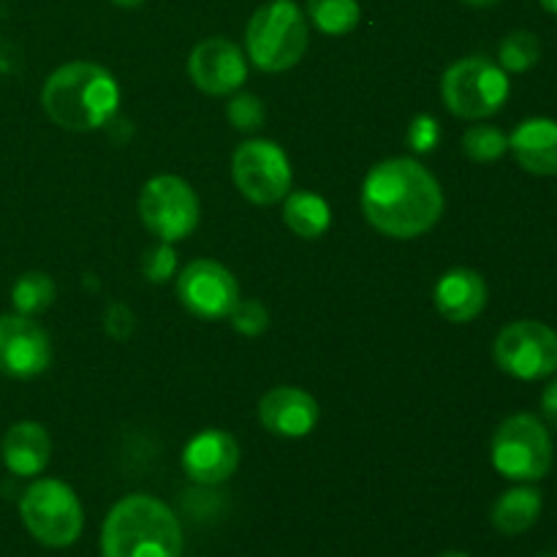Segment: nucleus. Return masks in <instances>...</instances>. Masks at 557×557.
<instances>
[{
    "mask_svg": "<svg viewBox=\"0 0 557 557\" xmlns=\"http://www.w3.org/2000/svg\"><path fill=\"white\" fill-rule=\"evenodd\" d=\"M362 212L386 237H422L444 215V190L419 161L389 158L375 163L364 177Z\"/></svg>",
    "mask_w": 557,
    "mask_h": 557,
    "instance_id": "f257e3e1",
    "label": "nucleus"
},
{
    "mask_svg": "<svg viewBox=\"0 0 557 557\" xmlns=\"http://www.w3.org/2000/svg\"><path fill=\"white\" fill-rule=\"evenodd\" d=\"M41 103L49 120L60 128L96 131L117 112L120 87L103 65L76 60L49 74L44 82Z\"/></svg>",
    "mask_w": 557,
    "mask_h": 557,
    "instance_id": "f03ea898",
    "label": "nucleus"
},
{
    "mask_svg": "<svg viewBox=\"0 0 557 557\" xmlns=\"http://www.w3.org/2000/svg\"><path fill=\"white\" fill-rule=\"evenodd\" d=\"M183 528L177 515L152 495L117 500L101 528V557H180Z\"/></svg>",
    "mask_w": 557,
    "mask_h": 557,
    "instance_id": "7ed1b4c3",
    "label": "nucleus"
},
{
    "mask_svg": "<svg viewBox=\"0 0 557 557\" xmlns=\"http://www.w3.org/2000/svg\"><path fill=\"white\" fill-rule=\"evenodd\" d=\"M308 20L294 0H272L253 11L245 30V47L256 69L267 74L288 71L308 49Z\"/></svg>",
    "mask_w": 557,
    "mask_h": 557,
    "instance_id": "20e7f679",
    "label": "nucleus"
},
{
    "mask_svg": "<svg viewBox=\"0 0 557 557\" xmlns=\"http://www.w3.org/2000/svg\"><path fill=\"white\" fill-rule=\"evenodd\" d=\"M27 533L44 547H71L82 536L85 511L74 490L60 479H38L20 500Z\"/></svg>",
    "mask_w": 557,
    "mask_h": 557,
    "instance_id": "39448f33",
    "label": "nucleus"
},
{
    "mask_svg": "<svg viewBox=\"0 0 557 557\" xmlns=\"http://www.w3.org/2000/svg\"><path fill=\"white\" fill-rule=\"evenodd\" d=\"M509 76L490 58L473 54L462 58L446 69L441 82V96L451 114L462 120H484L500 112L509 101Z\"/></svg>",
    "mask_w": 557,
    "mask_h": 557,
    "instance_id": "423d86ee",
    "label": "nucleus"
},
{
    "mask_svg": "<svg viewBox=\"0 0 557 557\" xmlns=\"http://www.w3.org/2000/svg\"><path fill=\"white\" fill-rule=\"evenodd\" d=\"M553 438L547 424L533 413L504 419L493 435V466L511 482H539L553 468Z\"/></svg>",
    "mask_w": 557,
    "mask_h": 557,
    "instance_id": "0eeeda50",
    "label": "nucleus"
},
{
    "mask_svg": "<svg viewBox=\"0 0 557 557\" xmlns=\"http://www.w3.org/2000/svg\"><path fill=\"white\" fill-rule=\"evenodd\" d=\"M493 357L511 379H549L557 373V332L542 321H511L495 337Z\"/></svg>",
    "mask_w": 557,
    "mask_h": 557,
    "instance_id": "6e6552de",
    "label": "nucleus"
},
{
    "mask_svg": "<svg viewBox=\"0 0 557 557\" xmlns=\"http://www.w3.org/2000/svg\"><path fill=\"white\" fill-rule=\"evenodd\" d=\"M139 218L161 243H180L199 226V199L183 177L158 174L141 188Z\"/></svg>",
    "mask_w": 557,
    "mask_h": 557,
    "instance_id": "1a4fd4ad",
    "label": "nucleus"
},
{
    "mask_svg": "<svg viewBox=\"0 0 557 557\" xmlns=\"http://www.w3.org/2000/svg\"><path fill=\"white\" fill-rule=\"evenodd\" d=\"M232 177L245 199L270 207L292 190V163L275 141L248 139L234 152Z\"/></svg>",
    "mask_w": 557,
    "mask_h": 557,
    "instance_id": "9d476101",
    "label": "nucleus"
},
{
    "mask_svg": "<svg viewBox=\"0 0 557 557\" xmlns=\"http://www.w3.org/2000/svg\"><path fill=\"white\" fill-rule=\"evenodd\" d=\"M177 297L190 315L201 321L228 319L239 302L237 277L212 259L190 261L177 277Z\"/></svg>",
    "mask_w": 557,
    "mask_h": 557,
    "instance_id": "9b49d317",
    "label": "nucleus"
},
{
    "mask_svg": "<svg viewBox=\"0 0 557 557\" xmlns=\"http://www.w3.org/2000/svg\"><path fill=\"white\" fill-rule=\"evenodd\" d=\"M52 364V341L30 315H0V373L36 379Z\"/></svg>",
    "mask_w": 557,
    "mask_h": 557,
    "instance_id": "f8f14e48",
    "label": "nucleus"
},
{
    "mask_svg": "<svg viewBox=\"0 0 557 557\" xmlns=\"http://www.w3.org/2000/svg\"><path fill=\"white\" fill-rule=\"evenodd\" d=\"M188 74L207 96H228L248 79V63L243 49L228 38L215 36L196 44L188 58Z\"/></svg>",
    "mask_w": 557,
    "mask_h": 557,
    "instance_id": "ddd939ff",
    "label": "nucleus"
},
{
    "mask_svg": "<svg viewBox=\"0 0 557 557\" xmlns=\"http://www.w3.org/2000/svg\"><path fill=\"white\" fill-rule=\"evenodd\" d=\"M239 466V444L226 430H201L185 444L183 471L190 482L215 487L234 476Z\"/></svg>",
    "mask_w": 557,
    "mask_h": 557,
    "instance_id": "4468645a",
    "label": "nucleus"
},
{
    "mask_svg": "<svg viewBox=\"0 0 557 557\" xmlns=\"http://www.w3.org/2000/svg\"><path fill=\"white\" fill-rule=\"evenodd\" d=\"M259 419L272 435L305 438L319 424L321 408L315 397L299 386H275L261 397Z\"/></svg>",
    "mask_w": 557,
    "mask_h": 557,
    "instance_id": "2eb2a0df",
    "label": "nucleus"
},
{
    "mask_svg": "<svg viewBox=\"0 0 557 557\" xmlns=\"http://www.w3.org/2000/svg\"><path fill=\"white\" fill-rule=\"evenodd\" d=\"M435 308L451 324H468L476 319L487 305V283L476 270L457 267L441 275L435 283Z\"/></svg>",
    "mask_w": 557,
    "mask_h": 557,
    "instance_id": "dca6fc26",
    "label": "nucleus"
},
{
    "mask_svg": "<svg viewBox=\"0 0 557 557\" xmlns=\"http://www.w3.org/2000/svg\"><path fill=\"white\" fill-rule=\"evenodd\" d=\"M509 150L528 174L555 177L557 174V120L531 117L509 136Z\"/></svg>",
    "mask_w": 557,
    "mask_h": 557,
    "instance_id": "f3484780",
    "label": "nucleus"
},
{
    "mask_svg": "<svg viewBox=\"0 0 557 557\" xmlns=\"http://www.w3.org/2000/svg\"><path fill=\"white\" fill-rule=\"evenodd\" d=\"M52 455L49 433L38 422H20L5 433L3 462L14 476H38Z\"/></svg>",
    "mask_w": 557,
    "mask_h": 557,
    "instance_id": "a211bd4d",
    "label": "nucleus"
},
{
    "mask_svg": "<svg viewBox=\"0 0 557 557\" xmlns=\"http://www.w3.org/2000/svg\"><path fill=\"white\" fill-rule=\"evenodd\" d=\"M542 506V493L531 484H522V487L509 490V493L495 500L490 520H493L495 531L504 533V536H520V533L531 531L536 525Z\"/></svg>",
    "mask_w": 557,
    "mask_h": 557,
    "instance_id": "6ab92c4d",
    "label": "nucleus"
},
{
    "mask_svg": "<svg viewBox=\"0 0 557 557\" xmlns=\"http://www.w3.org/2000/svg\"><path fill=\"white\" fill-rule=\"evenodd\" d=\"M283 218H286V226L302 239L324 237L332 223L330 205L319 194H310V190L288 194L286 205H283Z\"/></svg>",
    "mask_w": 557,
    "mask_h": 557,
    "instance_id": "aec40b11",
    "label": "nucleus"
},
{
    "mask_svg": "<svg viewBox=\"0 0 557 557\" xmlns=\"http://www.w3.org/2000/svg\"><path fill=\"white\" fill-rule=\"evenodd\" d=\"M310 22L326 36H346L362 20L357 0H308Z\"/></svg>",
    "mask_w": 557,
    "mask_h": 557,
    "instance_id": "412c9836",
    "label": "nucleus"
},
{
    "mask_svg": "<svg viewBox=\"0 0 557 557\" xmlns=\"http://www.w3.org/2000/svg\"><path fill=\"white\" fill-rule=\"evenodd\" d=\"M54 281L47 272H25L22 277H16L14 288H11V305H14L16 313L22 315H38L54 302Z\"/></svg>",
    "mask_w": 557,
    "mask_h": 557,
    "instance_id": "4be33fe9",
    "label": "nucleus"
},
{
    "mask_svg": "<svg viewBox=\"0 0 557 557\" xmlns=\"http://www.w3.org/2000/svg\"><path fill=\"white\" fill-rule=\"evenodd\" d=\"M542 58V41L531 30H515L500 41L498 65L511 74H525Z\"/></svg>",
    "mask_w": 557,
    "mask_h": 557,
    "instance_id": "5701e85b",
    "label": "nucleus"
},
{
    "mask_svg": "<svg viewBox=\"0 0 557 557\" xmlns=\"http://www.w3.org/2000/svg\"><path fill=\"white\" fill-rule=\"evenodd\" d=\"M462 150L476 163L498 161L509 150V136L495 125H471L462 136Z\"/></svg>",
    "mask_w": 557,
    "mask_h": 557,
    "instance_id": "b1692460",
    "label": "nucleus"
},
{
    "mask_svg": "<svg viewBox=\"0 0 557 557\" xmlns=\"http://www.w3.org/2000/svg\"><path fill=\"white\" fill-rule=\"evenodd\" d=\"M228 321H232L239 335L256 337L270 326V313H267L259 299H239L232 313H228Z\"/></svg>",
    "mask_w": 557,
    "mask_h": 557,
    "instance_id": "393cba45",
    "label": "nucleus"
},
{
    "mask_svg": "<svg viewBox=\"0 0 557 557\" xmlns=\"http://www.w3.org/2000/svg\"><path fill=\"white\" fill-rule=\"evenodd\" d=\"M226 114H228V123H232L237 131H259L267 120L264 103H261L256 96L232 98Z\"/></svg>",
    "mask_w": 557,
    "mask_h": 557,
    "instance_id": "a878e982",
    "label": "nucleus"
},
{
    "mask_svg": "<svg viewBox=\"0 0 557 557\" xmlns=\"http://www.w3.org/2000/svg\"><path fill=\"white\" fill-rule=\"evenodd\" d=\"M174 270H177V253H174L172 243H158L141 259V272L150 283H166Z\"/></svg>",
    "mask_w": 557,
    "mask_h": 557,
    "instance_id": "bb28decb",
    "label": "nucleus"
},
{
    "mask_svg": "<svg viewBox=\"0 0 557 557\" xmlns=\"http://www.w3.org/2000/svg\"><path fill=\"white\" fill-rule=\"evenodd\" d=\"M438 139H441L438 123H435L430 114H419V117L413 120L411 128H408V145H411L417 152L435 150Z\"/></svg>",
    "mask_w": 557,
    "mask_h": 557,
    "instance_id": "cd10ccee",
    "label": "nucleus"
},
{
    "mask_svg": "<svg viewBox=\"0 0 557 557\" xmlns=\"http://www.w3.org/2000/svg\"><path fill=\"white\" fill-rule=\"evenodd\" d=\"M103 330H107L109 337H114V341H125V337L134 332V313H131L128 305L114 302L112 308H109L107 321H103Z\"/></svg>",
    "mask_w": 557,
    "mask_h": 557,
    "instance_id": "c85d7f7f",
    "label": "nucleus"
},
{
    "mask_svg": "<svg viewBox=\"0 0 557 557\" xmlns=\"http://www.w3.org/2000/svg\"><path fill=\"white\" fill-rule=\"evenodd\" d=\"M542 417L549 428L557 430V379L547 384V389L542 392Z\"/></svg>",
    "mask_w": 557,
    "mask_h": 557,
    "instance_id": "c756f323",
    "label": "nucleus"
},
{
    "mask_svg": "<svg viewBox=\"0 0 557 557\" xmlns=\"http://www.w3.org/2000/svg\"><path fill=\"white\" fill-rule=\"evenodd\" d=\"M460 3H466V5H473V9H490V5L500 3V0H460Z\"/></svg>",
    "mask_w": 557,
    "mask_h": 557,
    "instance_id": "7c9ffc66",
    "label": "nucleus"
},
{
    "mask_svg": "<svg viewBox=\"0 0 557 557\" xmlns=\"http://www.w3.org/2000/svg\"><path fill=\"white\" fill-rule=\"evenodd\" d=\"M114 5H120V9H136V5H141L145 0H112Z\"/></svg>",
    "mask_w": 557,
    "mask_h": 557,
    "instance_id": "2f4dec72",
    "label": "nucleus"
},
{
    "mask_svg": "<svg viewBox=\"0 0 557 557\" xmlns=\"http://www.w3.org/2000/svg\"><path fill=\"white\" fill-rule=\"evenodd\" d=\"M539 3L544 5V11H549V14L557 16V0H539Z\"/></svg>",
    "mask_w": 557,
    "mask_h": 557,
    "instance_id": "473e14b6",
    "label": "nucleus"
},
{
    "mask_svg": "<svg viewBox=\"0 0 557 557\" xmlns=\"http://www.w3.org/2000/svg\"><path fill=\"white\" fill-rule=\"evenodd\" d=\"M438 557H471V555H466V553H444V555H438Z\"/></svg>",
    "mask_w": 557,
    "mask_h": 557,
    "instance_id": "72a5a7b5",
    "label": "nucleus"
},
{
    "mask_svg": "<svg viewBox=\"0 0 557 557\" xmlns=\"http://www.w3.org/2000/svg\"><path fill=\"white\" fill-rule=\"evenodd\" d=\"M539 557H557V555H539Z\"/></svg>",
    "mask_w": 557,
    "mask_h": 557,
    "instance_id": "f704fd0d",
    "label": "nucleus"
}]
</instances>
